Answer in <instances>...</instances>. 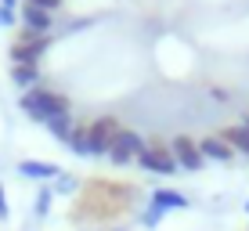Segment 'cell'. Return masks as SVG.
Returning <instances> with one entry per match:
<instances>
[{
    "label": "cell",
    "instance_id": "cell-1",
    "mask_svg": "<svg viewBox=\"0 0 249 231\" xmlns=\"http://www.w3.org/2000/svg\"><path fill=\"white\" fill-rule=\"evenodd\" d=\"M126 202H130V188L108 184V181H90L83 188V199L76 202L72 217L76 220H112L126 210Z\"/></svg>",
    "mask_w": 249,
    "mask_h": 231
},
{
    "label": "cell",
    "instance_id": "cell-2",
    "mask_svg": "<svg viewBox=\"0 0 249 231\" xmlns=\"http://www.w3.org/2000/svg\"><path fill=\"white\" fill-rule=\"evenodd\" d=\"M22 112L29 119H36V123H47V119L54 116H69V98L58 90H44V87H33L22 94Z\"/></svg>",
    "mask_w": 249,
    "mask_h": 231
},
{
    "label": "cell",
    "instance_id": "cell-3",
    "mask_svg": "<svg viewBox=\"0 0 249 231\" xmlns=\"http://www.w3.org/2000/svg\"><path fill=\"white\" fill-rule=\"evenodd\" d=\"M51 44V36H44V33H18V40L11 44V62L15 65H36L40 62V54L47 51Z\"/></svg>",
    "mask_w": 249,
    "mask_h": 231
},
{
    "label": "cell",
    "instance_id": "cell-4",
    "mask_svg": "<svg viewBox=\"0 0 249 231\" xmlns=\"http://www.w3.org/2000/svg\"><path fill=\"white\" fill-rule=\"evenodd\" d=\"M144 152V138L137 130H119L112 148H108V159L116 162V166H126V162H137V156Z\"/></svg>",
    "mask_w": 249,
    "mask_h": 231
},
{
    "label": "cell",
    "instance_id": "cell-5",
    "mask_svg": "<svg viewBox=\"0 0 249 231\" xmlns=\"http://www.w3.org/2000/svg\"><path fill=\"white\" fill-rule=\"evenodd\" d=\"M137 162H141L148 174H162V177H170V174H177V159H174V152L166 148V144H144V152L137 156Z\"/></svg>",
    "mask_w": 249,
    "mask_h": 231
},
{
    "label": "cell",
    "instance_id": "cell-6",
    "mask_svg": "<svg viewBox=\"0 0 249 231\" xmlns=\"http://www.w3.org/2000/svg\"><path fill=\"white\" fill-rule=\"evenodd\" d=\"M119 130H123V126H119V119H116V116H101V119H94V123L87 126L94 156H108V148H112V141H116V134H119Z\"/></svg>",
    "mask_w": 249,
    "mask_h": 231
},
{
    "label": "cell",
    "instance_id": "cell-7",
    "mask_svg": "<svg viewBox=\"0 0 249 231\" xmlns=\"http://www.w3.org/2000/svg\"><path fill=\"white\" fill-rule=\"evenodd\" d=\"M170 152H174L177 166H184V170H202L206 166V159H202V152H199V141H192V138H174Z\"/></svg>",
    "mask_w": 249,
    "mask_h": 231
},
{
    "label": "cell",
    "instance_id": "cell-8",
    "mask_svg": "<svg viewBox=\"0 0 249 231\" xmlns=\"http://www.w3.org/2000/svg\"><path fill=\"white\" fill-rule=\"evenodd\" d=\"M18 174L29 177V181H40V184H51L62 170H58V162H47V159H22L18 162Z\"/></svg>",
    "mask_w": 249,
    "mask_h": 231
},
{
    "label": "cell",
    "instance_id": "cell-9",
    "mask_svg": "<svg viewBox=\"0 0 249 231\" xmlns=\"http://www.w3.org/2000/svg\"><path fill=\"white\" fill-rule=\"evenodd\" d=\"M199 152H202V159H213V162H231V159H235V148H231L224 138H217V134L202 138L199 141Z\"/></svg>",
    "mask_w": 249,
    "mask_h": 231
},
{
    "label": "cell",
    "instance_id": "cell-10",
    "mask_svg": "<svg viewBox=\"0 0 249 231\" xmlns=\"http://www.w3.org/2000/svg\"><path fill=\"white\" fill-rule=\"evenodd\" d=\"M22 25L29 33H47L51 29V11H44V7H36V4L25 0L22 4Z\"/></svg>",
    "mask_w": 249,
    "mask_h": 231
},
{
    "label": "cell",
    "instance_id": "cell-11",
    "mask_svg": "<svg viewBox=\"0 0 249 231\" xmlns=\"http://www.w3.org/2000/svg\"><path fill=\"white\" fill-rule=\"evenodd\" d=\"M152 206H159V210H188V195H181V192H174V188H156L152 192Z\"/></svg>",
    "mask_w": 249,
    "mask_h": 231
},
{
    "label": "cell",
    "instance_id": "cell-12",
    "mask_svg": "<svg viewBox=\"0 0 249 231\" xmlns=\"http://www.w3.org/2000/svg\"><path fill=\"white\" fill-rule=\"evenodd\" d=\"M220 138H224V141H228L235 152L249 156V126H246V123H235V126H228V130L220 134Z\"/></svg>",
    "mask_w": 249,
    "mask_h": 231
},
{
    "label": "cell",
    "instance_id": "cell-13",
    "mask_svg": "<svg viewBox=\"0 0 249 231\" xmlns=\"http://www.w3.org/2000/svg\"><path fill=\"white\" fill-rule=\"evenodd\" d=\"M69 148H72V156H80V159H90L94 156V148H90V134H87V126H76L72 134H69Z\"/></svg>",
    "mask_w": 249,
    "mask_h": 231
},
{
    "label": "cell",
    "instance_id": "cell-14",
    "mask_svg": "<svg viewBox=\"0 0 249 231\" xmlns=\"http://www.w3.org/2000/svg\"><path fill=\"white\" fill-rule=\"evenodd\" d=\"M11 80L18 83V87H25V90L40 87V65H15V69H11Z\"/></svg>",
    "mask_w": 249,
    "mask_h": 231
},
{
    "label": "cell",
    "instance_id": "cell-15",
    "mask_svg": "<svg viewBox=\"0 0 249 231\" xmlns=\"http://www.w3.org/2000/svg\"><path fill=\"white\" fill-rule=\"evenodd\" d=\"M51 202H54V192H51V184H40L36 199H33V217H36V220H47V217H51Z\"/></svg>",
    "mask_w": 249,
    "mask_h": 231
},
{
    "label": "cell",
    "instance_id": "cell-16",
    "mask_svg": "<svg viewBox=\"0 0 249 231\" xmlns=\"http://www.w3.org/2000/svg\"><path fill=\"white\" fill-rule=\"evenodd\" d=\"M47 130H51V138H58V141H69V134H72L76 130V123H72V116H54V119H47Z\"/></svg>",
    "mask_w": 249,
    "mask_h": 231
},
{
    "label": "cell",
    "instance_id": "cell-17",
    "mask_svg": "<svg viewBox=\"0 0 249 231\" xmlns=\"http://www.w3.org/2000/svg\"><path fill=\"white\" fill-rule=\"evenodd\" d=\"M51 192L54 195H72V192H80V181H76L72 174H58L54 181H51Z\"/></svg>",
    "mask_w": 249,
    "mask_h": 231
},
{
    "label": "cell",
    "instance_id": "cell-18",
    "mask_svg": "<svg viewBox=\"0 0 249 231\" xmlns=\"http://www.w3.org/2000/svg\"><path fill=\"white\" fill-rule=\"evenodd\" d=\"M162 217H166V210H159V206H144V213H141V228H159L162 224Z\"/></svg>",
    "mask_w": 249,
    "mask_h": 231
},
{
    "label": "cell",
    "instance_id": "cell-19",
    "mask_svg": "<svg viewBox=\"0 0 249 231\" xmlns=\"http://www.w3.org/2000/svg\"><path fill=\"white\" fill-rule=\"evenodd\" d=\"M15 22H18V18H15V11H11V7H0V29H11Z\"/></svg>",
    "mask_w": 249,
    "mask_h": 231
},
{
    "label": "cell",
    "instance_id": "cell-20",
    "mask_svg": "<svg viewBox=\"0 0 249 231\" xmlns=\"http://www.w3.org/2000/svg\"><path fill=\"white\" fill-rule=\"evenodd\" d=\"M29 4H36V7H44V11H51V15H54L58 7H62V0H29Z\"/></svg>",
    "mask_w": 249,
    "mask_h": 231
},
{
    "label": "cell",
    "instance_id": "cell-21",
    "mask_svg": "<svg viewBox=\"0 0 249 231\" xmlns=\"http://www.w3.org/2000/svg\"><path fill=\"white\" fill-rule=\"evenodd\" d=\"M7 217H11V206H7V192L0 184V220H7Z\"/></svg>",
    "mask_w": 249,
    "mask_h": 231
},
{
    "label": "cell",
    "instance_id": "cell-22",
    "mask_svg": "<svg viewBox=\"0 0 249 231\" xmlns=\"http://www.w3.org/2000/svg\"><path fill=\"white\" fill-rule=\"evenodd\" d=\"M15 4H18V0H0V7H11V11H15Z\"/></svg>",
    "mask_w": 249,
    "mask_h": 231
},
{
    "label": "cell",
    "instance_id": "cell-23",
    "mask_svg": "<svg viewBox=\"0 0 249 231\" xmlns=\"http://www.w3.org/2000/svg\"><path fill=\"white\" fill-rule=\"evenodd\" d=\"M242 123H246V126H249V116H246V119H242Z\"/></svg>",
    "mask_w": 249,
    "mask_h": 231
},
{
    "label": "cell",
    "instance_id": "cell-24",
    "mask_svg": "<svg viewBox=\"0 0 249 231\" xmlns=\"http://www.w3.org/2000/svg\"><path fill=\"white\" fill-rule=\"evenodd\" d=\"M246 213H249V202H246Z\"/></svg>",
    "mask_w": 249,
    "mask_h": 231
},
{
    "label": "cell",
    "instance_id": "cell-25",
    "mask_svg": "<svg viewBox=\"0 0 249 231\" xmlns=\"http://www.w3.org/2000/svg\"><path fill=\"white\" fill-rule=\"evenodd\" d=\"M116 231H123V228H116Z\"/></svg>",
    "mask_w": 249,
    "mask_h": 231
}]
</instances>
